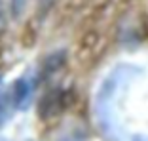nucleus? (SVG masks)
Returning a JSON list of instances; mask_svg holds the SVG:
<instances>
[{"mask_svg": "<svg viewBox=\"0 0 148 141\" xmlns=\"http://www.w3.org/2000/svg\"><path fill=\"white\" fill-rule=\"evenodd\" d=\"M140 69L133 65H118L110 70L106 78L101 82L93 99V115L99 124L101 132L110 139L120 135V116L118 111L125 97L127 88L139 76Z\"/></svg>", "mask_w": 148, "mask_h": 141, "instance_id": "obj_1", "label": "nucleus"}, {"mask_svg": "<svg viewBox=\"0 0 148 141\" xmlns=\"http://www.w3.org/2000/svg\"><path fill=\"white\" fill-rule=\"evenodd\" d=\"M57 0H38V6L42 12H48V10H51V6L55 4Z\"/></svg>", "mask_w": 148, "mask_h": 141, "instance_id": "obj_3", "label": "nucleus"}, {"mask_svg": "<svg viewBox=\"0 0 148 141\" xmlns=\"http://www.w3.org/2000/svg\"><path fill=\"white\" fill-rule=\"evenodd\" d=\"M133 141H148V137H143V135H135Z\"/></svg>", "mask_w": 148, "mask_h": 141, "instance_id": "obj_5", "label": "nucleus"}, {"mask_svg": "<svg viewBox=\"0 0 148 141\" xmlns=\"http://www.w3.org/2000/svg\"><path fill=\"white\" fill-rule=\"evenodd\" d=\"M4 23V0H0V27Z\"/></svg>", "mask_w": 148, "mask_h": 141, "instance_id": "obj_4", "label": "nucleus"}, {"mask_svg": "<svg viewBox=\"0 0 148 141\" xmlns=\"http://www.w3.org/2000/svg\"><path fill=\"white\" fill-rule=\"evenodd\" d=\"M25 6H27V0H12V12H13V15L19 17V15L23 13V10H25Z\"/></svg>", "mask_w": 148, "mask_h": 141, "instance_id": "obj_2", "label": "nucleus"}, {"mask_svg": "<svg viewBox=\"0 0 148 141\" xmlns=\"http://www.w3.org/2000/svg\"><path fill=\"white\" fill-rule=\"evenodd\" d=\"M69 141H82V139H69Z\"/></svg>", "mask_w": 148, "mask_h": 141, "instance_id": "obj_6", "label": "nucleus"}]
</instances>
